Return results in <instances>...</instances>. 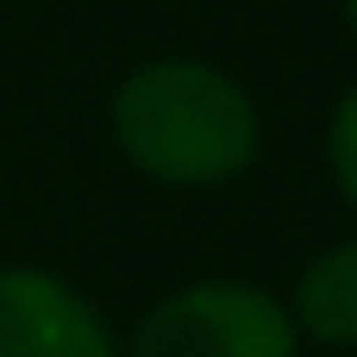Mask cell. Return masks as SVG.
Segmentation results:
<instances>
[{"label": "cell", "instance_id": "obj_6", "mask_svg": "<svg viewBox=\"0 0 357 357\" xmlns=\"http://www.w3.org/2000/svg\"><path fill=\"white\" fill-rule=\"evenodd\" d=\"M339 6H345V31L357 38V0H339Z\"/></svg>", "mask_w": 357, "mask_h": 357}, {"label": "cell", "instance_id": "obj_4", "mask_svg": "<svg viewBox=\"0 0 357 357\" xmlns=\"http://www.w3.org/2000/svg\"><path fill=\"white\" fill-rule=\"evenodd\" d=\"M282 301H289V314H295L307 345L357 351V232L333 238L326 251H314Z\"/></svg>", "mask_w": 357, "mask_h": 357}, {"label": "cell", "instance_id": "obj_1", "mask_svg": "<svg viewBox=\"0 0 357 357\" xmlns=\"http://www.w3.org/2000/svg\"><path fill=\"white\" fill-rule=\"evenodd\" d=\"M107 132L119 157L163 188L238 182L264 151V113L251 88L207 56L138 63L107 100Z\"/></svg>", "mask_w": 357, "mask_h": 357}, {"label": "cell", "instance_id": "obj_5", "mask_svg": "<svg viewBox=\"0 0 357 357\" xmlns=\"http://www.w3.org/2000/svg\"><path fill=\"white\" fill-rule=\"evenodd\" d=\"M326 169H333L339 201L357 213V82L339 88V100L326 113Z\"/></svg>", "mask_w": 357, "mask_h": 357}, {"label": "cell", "instance_id": "obj_2", "mask_svg": "<svg viewBox=\"0 0 357 357\" xmlns=\"http://www.w3.org/2000/svg\"><path fill=\"white\" fill-rule=\"evenodd\" d=\"M301 345L307 339L276 289L245 276H201L144 307L119 357H301Z\"/></svg>", "mask_w": 357, "mask_h": 357}, {"label": "cell", "instance_id": "obj_3", "mask_svg": "<svg viewBox=\"0 0 357 357\" xmlns=\"http://www.w3.org/2000/svg\"><path fill=\"white\" fill-rule=\"evenodd\" d=\"M0 357H119V333L69 276L0 264Z\"/></svg>", "mask_w": 357, "mask_h": 357}]
</instances>
